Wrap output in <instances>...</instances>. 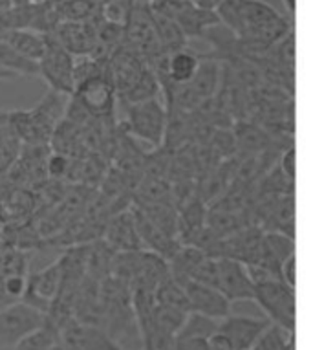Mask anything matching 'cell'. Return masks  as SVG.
I'll return each mask as SVG.
<instances>
[{
    "label": "cell",
    "instance_id": "obj_40",
    "mask_svg": "<svg viewBox=\"0 0 313 350\" xmlns=\"http://www.w3.org/2000/svg\"><path fill=\"white\" fill-rule=\"evenodd\" d=\"M0 350H13V349H0Z\"/></svg>",
    "mask_w": 313,
    "mask_h": 350
},
{
    "label": "cell",
    "instance_id": "obj_32",
    "mask_svg": "<svg viewBox=\"0 0 313 350\" xmlns=\"http://www.w3.org/2000/svg\"><path fill=\"white\" fill-rule=\"evenodd\" d=\"M222 0H193L194 6L202 8V10H207V12H215L218 6H220Z\"/></svg>",
    "mask_w": 313,
    "mask_h": 350
},
{
    "label": "cell",
    "instance_id": "obj_22",
    "mask_svg": "<svg viewBox=\"0 0 313 350\" xmlns=\"http://www.w3.org/2000/svg\"><path fill=\"white\" fill-rule=\"evenodd\" d=\"M218 330V321L198 312H189L176 338H202L207 339Z\"/></svg>",
    "mask_w": 313,
    "mask_h": 350
},
{
    "label": "cell",
    "instance_id": "obj_29",
    "mask_svg": "<svg viewBox=\"0 0 313 350\" xmlns=\"http://www.w3.org/2000/svg\"><path fill=\"white\" fill-rule=\"evenodd\" d=\"M171 350H207V339L202 338H174Z\"/></svg>",
    "mask_w": 313,
    "mask_h": 350
},
{
    "label": "cell",
    "instance_id": "obj_17",
    "mask_svg": "<svg viewBox=\"0 0 313 350\" xmlns=\"http://www.w3.org/2000/svg\"><path fill=\"white\" fill-rule=\"evenodd\" d=\"M0 68L12 77H39V63L24 57L4 42H0Z\"/></svg>",
    "mask_w": 313,
    "mask_h": 350
},
{
    "label": "cell",
    "instance_id": "obj_1",
    "mask_svg": "<svg viewBox=\"0 0 313 350\" xmlns=\"http://www.w3.org/2000/svg\"><path fill=\"white\" fill-rule=\"evenodd\" d=\"M125 129L134 138L147 142L148 145L161 147L165 142L169 110L158 99H148L141 103L125 105Z\"/></svg>",
    "mask_w": 313,
    "mask_h": 350
},
{
    "label": "cell",
    "instance_id": "obj_27",
    "mask_svg": "<svg viewBox=\"0 0 313 350\" xmlns=\"http://www.w3.org/2000/svg\"><path fill=\"white\" fill-rule=\"evenodd\" d=\"M48 174L53 176V178H61L66 174V169H68V160H66V156L61 154V152H55V154L48 156Z\"/></svg>",
    "mask_w": 313,
    "mask_h": 350
},
{
    "label": "cell",
    "instance_id": "obj_14",
    "mask_svg": "<svg viewBox=\"0 0 313 350\" xmlns=\"http://www.w3.org/2000/svg\"><path fill=\"white\" fill-rule=\"evenodd\" d=\"M0 42L37 63L46 50V35L33 29H4L0 31Z\"/></svg>",
    "mask_w": 313,
    "mask_h": 350
},
{
    "label": "cell",
    "instance_id": "obj_11",
    "mask_svg": "<svg viewBox=\"0 0 313 350\" xmlns=\"http://www.w3.org/2000/svg\"><path fill=\"white\" fill-rule=\"evenodd\" d=\"M183 290H185V295H187L191 312H198V314L213 317L217 321L231 314V301L218 288L189 281L183 284Z\"/></svg>",
    "mask_w": 313,
    "mask_h": 350
},
{
    "label": "cell",
    "instance_id": "obj_19",
    "mask_svg": "<svg viewBox=\"0 0 313 350\" xmlns=\"http://www.w3.org/2000/svg\"><path fill=\"white\" fill-rule=\"evenodd\" d=\"M154 299H156V304L171 306V308L185 312V314L191 312L185 290H183L182 284L174 281L171 275H167L165 279H161V281L158 282V286L154 288Z\"/></svg>",
    "mask_w": 313,
    "mask_h": 350
},
{
    "label": "cell",
    "instance_id": "obj_38",
    "mask_svg": "<svg viewBox=\"0 0 313 350\" xmlns=\"http://www.w3.org/2000/svg\"><path fill=\"white\" fill-rule=\"evenodd\" d=\"M2 242H4V239H2V231H0V246H2Z\"/></svg>",
    "mask_w": 313,
    "mask_h": 350
},
{
    "label": "cell",
    "instance_id": "obj_25",
    "mask_svg": "<svg viewBox=\"0 0 313 350\" xmlns=\"http://www.w3.org/2000/svg\"><path fill=\"white\" fill-rule=\"evenodd\" d=\"M191 281L205 284V286L218 288V266L215 257H204L196 268H194Z\"/></svg>",
    "mask_w": 313,
    "mask_h": 350
},
{
    "label": "cell",
    "instance_id": "obj_35",
    "mask_svg": "<svg viewBox=\"0 0 313 350\" xmlns=\"http://www.w3.org/2000/svg\"><path fill=\"white\" fill-rule=\"evenodd\" d=\"M152 0H132V4H141V6H148Z\"/></svg>",
    "mask_w": 313,
    "mask_h": 350
},
{
    "label": "cell",
    "instance_id": "obj_28",
    "mask_svg": "<svg viewBox=\"0 0 313 350\" xmlns=\"http://www.w3.org/2000/svg\"><path fill=\"white\" fill-rule=\"evenodd\" d=\"M280 279L288 284L290 288L297 286V257L295 253L288 257L280 266Z\"/></svg>",
    "mask_w": 313,
    "mask_h": 350
},
{
    "label": "cell",
    "instance_id": "obj_24",
    "mask_svg": "<svg viewBox=\"0 0 313 350\" xmlns=\"http://www.w3.org/2000/svg\"><path fill=\"white\" fill-rule=\"evenodd\" d=\"M260 242H262L264 250L271 257L277 258L280 265L284 262L286 258L291 257L295 253V241H293V237L280 233V231H268V233H264Z\"/></svg>",
    "mask_w": 313,
    "mask_h": 350
},
{
    "label": "cell",
    "instance_id": "obj_36",
    "mask_svg": "<svg viewBox=\"0 0 313 350\" xmlns=\"http://www.w3.org/2000/svg\"><path fill=\"white\" fill-rule=\"evenodd\" d=\"M0 79H12V75L8 74L6 70H2V68H0Z\"/></svg>",
    "mask_w": 313,
    "mask_h": 350
},
{
    "label": "cell",
    "instance_id": "obj_8",
    "mask_svg": "<svg viewBox=\"0 0 313 350\" xmlns=\"http://www.w3.org/2000/svg\"><path fill=\"white\" fill-rule=\"evenodd\" d=\"M218 290L226 297L234 301H253L255 284L245 270L244 262L231 257H218Z\"/></svg>",
    "mask_w": 313,
    "mask_h": 350
},
{
    "label": "cell",
    "instance_id": "obj_5",
    "mask_svg": "<svg viewBox=\"0 0 313 350\" xmlns=\"http://www.w3.org/2000/svg\"><path fill=\"white\" fill-rule=\"evenodd\" d=\"M72 98L92 118H107V116L114 112L118 94H115L114 85H112V81H110V77L107 75V70H105L103 74L94 75L90 79H85L75 86Z\"/></svg>",
    "mask_w": 313,
    "mask_h": 350
},
{
    "label": "cell",
    "instance_id": "obj_10",
    "mask_svg": "<svg viewBox=\"0 0 313 350\" xmlns=\"http://www.w3.org/2000/svg\"><path fill=\"white\" fill-rule=\"evenodd\" d=\"M271 325L268 317L233 316L229 314L218 321V332H222L231 341L233 350H249L260 334Z\"/></svg>",
    "mask_w": 313,
    "mask_h": 350
},
{
    "label": "cell",
    "instance_id": "obj_39",
    "mask_svg": "<svg viewBox=\"0 0 313 350\" xmlns=\"http://www.w3.org/2000/svg\"><path fill=\"white\" fill-rule=\"evenodd\" d=\"M176 2H193V0H176Z\"/></svg>",
    "mask_w": 313,
    "mask_h": 350
},
{
    "label": "cell",
    "instance_id": "obj_2",
    "mask_svg": "<svg viewBox=\"0 0 313 350\" xmlns=\"http://www.w3.org/2000/svg\"><path fill=\"white\" fill-rule=\"evenodd\" d=\"M253 301L273 325L295 332V288H290L280 279L256 282Z\"/></svg>",
    "mask_w": 313,
    "mask_h": 350
},
{
    "label": "cell",
    "instance_id": "obj_20",
    "mask_svg": "<svg viewBox=\"0 0 313 350\" xmlns=\"http://www.w3.org/2000/svg\"><path fill=\"white\" fill-rule=\"evenodd\" d=\"M59 343H61V339H59V328L53 327L50 321L44 319V323L39 328H35L33 332L24 336L13 347V350H51Z\"/></svg>",
    "mask_w": 313,
    "mask_h": 350
},
{
    "label": "cell",
    "instance_id": "obj_31",
    "mask_svg": "<svg viewBox=\"0 0 313 350\" xmlns=\"http://www.w3.org/2000/svg\"><path fill=\"white\" fill-rule=\"evenodd\" d=\"M207 350H233V345L222 332H215L207 338Z\"/></svg>",
    "mask_w": 313,
    "mask_h": 350
},
{
    "label": "cell",
    "instance_id": "obj_4",
    "mask_svg": "<svg viewBox=\"0 0 313 350\" xmlns=\"http://www.w3.org/2000/svg\"><path fill=\"white\" fill-rule=\"evenodd\" d=\"M44 319L42 312L24 301L0 306V349H13L24 336L39 328Z\"/></svg>",
    "mask_w": 313,
    "mask_h": 350
},
{
    "label": "cell",
    "instance_id": "obj_18",
    "mask_svg": "<svg viewBox=\"0 0 313 350\" xmlns=\"http://www.w3.org/2000/svg\"><path fill=\"white\" fill-rule=\"evenodd\" d=\"M158 94H160V83L156 79V74L152 72V68L147 66L141 74L137 75V79L132 83L131 88L120 98L121 101H125V105H132L148 101V99H156Z\"/></svg>",
    "mask_w": 313,
    "mask_h": 350
},
{
    "label": "cell",
    "instance_id": "obj_37",
    "mask_svg": "<svg viewBox=\"0 0 313 350\" xmlns=\"http://www.w3.org/2000/svg\"><path fill=\"white\" fill-rule=\"evenodd\" d=\"M51 350H64V347L61 343H59V345H55V347H53V349H51Z\"/></svg>",
    "mask_w": 313,
    "mask_h": 350
},
{
    "label": "cell",
    "instance_id": "obj_23",
    "mask_svg": "<svg viewBox=\"0 0 313 350\" xmlns=\"http://www.w3.org/2000/svg\"><path fill=\"white\" fill-rule=\"evenodd\" d=\"M185 312L171 308V306H163V304H156L152 314H150V323L154 327L160 328L161 332L171 334L176 338L178 330L182 328L183 321H185Z\"/></svg>",
    "mask_w": 313,
    "mask_h": 350
},
{
    "label": "cell",
    "instance_id": "obj_21",
    "mask_svg": "<svg viewBox=\"0 0 313 350\" xmlns=\"http://www.w3.org/2000/svg\"><path fill=\"white\" fill-rule=\"evenodd\" d=\"M293 336H295V332L271 323L249 350H295Z\"/></svg>",
    "mask_w": 313,
    "mask_h": 350
},
{
    "label": "cell",
    "instance_id": "obj_7",
    "mask_svg": "<svg viewBox=\"0 0 313 350\" xmlns=\"http://www.w3.org/2000/svg\"><path fill=\"white\" fill-rule=\"evenodd\" d=\"M61 286H63V268H61V262L55 260L42 270L29 273L26 281V292L21 301L31 304L33 308L46 314L53 299L61 292Z\"/></svg>",
    "mask_w": 313,
    "mask_h": 350
},
{
    "label": "cell",
    "instance_id": "obj_15",
    "mask_svg": "<svg viewBox=\"0 0 313 350\" xmlns=\"http://www.w3.org/2000/svg\"><path fill=\"white\" fill-rule=\"evenodd\" d=\"M220 63L215 57H204L200 61V66L194 74L193 81L185 85L194 94V98L198 99L200 103H205L207 99H211L217 94L218 86H220Z\"/></svg>",
    "mask_w": 313,
    "mask_h": 350
},
{
    "label": "cell",
    "instance_id": "obj_33",
    "mask_svg": "<svg viewBox=\"0 0 313 350\" xmlns=\"http://www.w3.org/2000/svg\"><path fill=\"white\" fill-rule=\"evenodd\" d=\"M6 224H8L6 215H4V209H2V204H0V231H4Z\"/></svg>",
    "mask_w": 313,
    "mask_h": 350
},
{
    "label": "cell",
    "instance_id": "obj_6",
    "mask_svg": "<svg viewBox=\"0 0 313 350\" xmlns=\"http://www.w3.org/2000/svg\"><path fill=\"white\" fill-rule=\"evenodd\" d=\"M64 350H126L99 325L72 317L59 332Z\"/></svg>",
    "mask_w": 313,
    "mask_h": 350
},
{
    "label": "cell",
    "instance_id": "obj_12",
    "mask_svg": "<svg viewBox=\"0 0 313 350\" xmlns=\"http://www.w3.org/2000/svg\"><path fill=\"white\" fill-rule=\"evenodd\" d=\"M105 244L114 253H131L145 250L137 235L132 211H121L109 220L105 228Z\"/></svg>",
    "mask_w": 313,
    "mask_h": 350
},
{
    "label": "cell",
    "instance_id": "obj_34",
    "mask_svg": "<svg viewBox=\"0 0 313 350\" xmlns=\"http://www.w3.org/2000/svg\"><path fill=\"white\" fill-rule=\"evenodd\" d=\"M12 6H13L12 0H0V13L6 12V10H10Z\"/></svg>",
    "mask_w": 313,
    "mask_h": 350
},
{
    "label": "cell",
    "instance_id": "obj_3",
    "mask_svg": "<svg viewBox=\"0 0 313 350\" xmlns=\"http://www.w3.org/2000/svg\"><path fill=\"white\" fill-rule=\"evenodd\" d=\"M74 66V55L66 52L50 33L46 35L44 55L39 59V77L44 79L48 88L72 96L75 88Z\"/></svg>",
    "mask_w": 313,
    "mask_h": 350
},
{
    "label": "cell",
    "instance_id": "obj_26",
    "mask_svg": "<svg viewBox=\"0 0 313 350\" xmlns=\"http://www.w3.org/2000/svg\"><path fill=\"white\" fill-rule=\"evenodd\" d=\"M26 281H28V275H21V273L2 277V290L10 303L23 299L26 292Z\"/></svg>",
    "mask_w": 313,
    "mask_h": 350
},
{
    "label": "cell",
    "instance_id": "obj_30",
    "mask_svg": "<svg viewBox=\"0 0 313 350\" xmlns=\"http://www.w3.org/2000/svg\"><path fill=\"white\" fill-rule=\"evenodd\" d=\"M280 171L286 178L295 180V147H288L280 158Z\"/></svg>",
    "mask_w": 313,
    "mask_h": 350
},
{
    "label": "cell",
    "instance_id": "obj_9",
    "mask_svg": "<svg viewBox=\"0 0 313 350\" xmlns=\"http://www.w3.org/2000/svg\"><path fill=\"white\" fill-rule=\"evenodd\" d=\"M50 35L74 57L92 55L96 48V17L83 23H59Z\"/></svg>",
    "mask_w": 313,
    "mask_h": 350
},
{
    "label": "cell",
    "instance_id": "obj_16",
    "mask_svg": "<svg viewBox=\"0 0 313 350\" xmlns=\"http://www.w3.org/2000/svg\"><path fill=\"white\" fill-rule=\"evenodd\" d=\"M152 24L154 33H156V40H158V44H160L161 52L172 53L176 52V50H182V48L187 46V37L183 35L180 26H178L172 18L161 17V15H154L152 13Z\"/></svg>",
    "mask_w": 313,
    "mask_h": 350
},
{
    "label": "cell",
    "instance_id": "obj_13",
    "mask_svg": "<svg viewBox=\"0 0 313 350\" xmlns=\"http://www.w3.org/2000/svg\"><path fill=\"white\" fill-rule=\"evenodd\" d=\"M172 21L180 26L187 40L204 39L209 29L220 26L217 13L194 6L193 2H180V6L172 15Z\"/></svg>",
    "mask_w": 313,
    "mask_h": 350
}]
</instances>
